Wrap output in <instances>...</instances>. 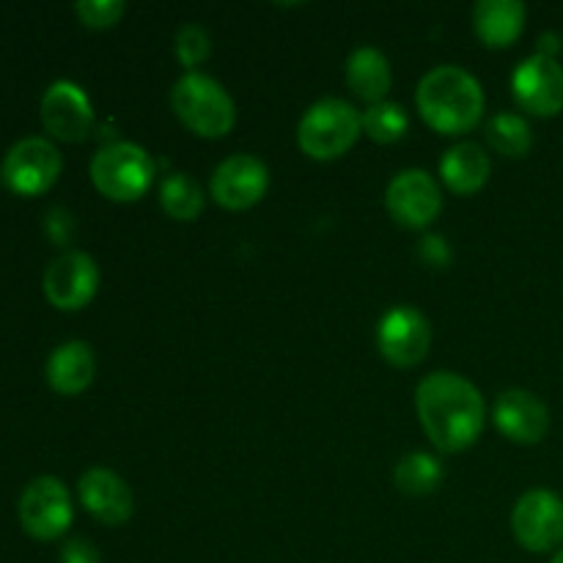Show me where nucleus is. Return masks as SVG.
I'll list each match as a JSON object with an SVG mask.
<instances>
[{
  "label": "nucleus",
  "instance_id": "f257e3e1",
  "mask_svg": "<svg viewBox=\"0 0 563 563\" xmlns=\"http://www.w3.org/2000/svg\"><path fill=\"white\" fill-rule=\"evenodd\" d=\"M416 410L427 438L443 454H460L471 449L484 432L482 394L471 379L454 372H434L418 383Z\"/></svg>",
  "mask_w": 563,
  "mask_h": 563
},
{
  "label": "nucleus",
  "instance_id": "f03ea898",
  "mask_svg": "<svg viewBox=\"0 0 563 563\" xmlns=\"http://www.w3.org/2000/svg\"><path fill=\"white\" fill-rule=\"evenodd\" d=\"M421 119L443 135L471 132L484 115V88L462 66H434L421 77L416 91Z\"/></svg>",
  "mask_w": 563,
  "mask_h": 563
},
{
  "label": "nucleus",
  "instance_id": "7ed1b4c3",
  "mask_svg": "<svg viewBox=\"0 0 563 563\" xmlns=\"http://www.w3.org/2000/svg\"><path fill=\"white\" fill-rule=\"evenodd\" d=\"M170 108L181 124L201 137L229 135L236 121V108L231 93L214 77L201 71H187L170 88Z\"/></svg>",
  "mask_w": 563,
  "mask_h": 563
},
{
  "label": "nucleus",
  "instance_id": "20e7f679",
  "mask_svg": "<svg viewBox=\"0 0 563 563\" xmlns=\"http://www.w3.org/2000/svg\"><path fill=\"white\" fill-rule=\"evenodd\" d=\"M363 135V115L346 99L328 97L313 102L297 124V143L311 159L328 163L350 152Z\"/></svg>",
  "mask_w": 563,
  "mask_h": 563
},
{
  "label": "nucleus",
  "instance_id": "39448f33",
  "mask_svg": "<svg viewBox=\"0 0 563 563\" xmlns=\"http://www.w3.org/2000/svg\"><path fill=\"white\" fill-rule=\"evenodd\" d=\"M91 181L110 201H137L154 181L152 154L130 141L108 143L93 154Z\"/></svg>",
  "mask_w": 563,
  "mask_h": 563
},
{
  "label": "nucleus",
  "instance_id": "423d86ee",
  "mask_svg": "<svg viewBox=\"0 0 563 563\" xmlns=\"http://www.w3.org/2000/svg\"><path fill=\"white\" fill-rule=\"evenodd\" d=\"M16 511H20V522L27 537L38 539V542H53V539L64 537L75 517L69 489L55 476L33 478L22 489Z\"/></svg>",
  "mask_w": 563,
  "mask_h": 563
},
{
  "label": "nucleus",
  "instance_id": "0eeeda50",
  "mask_svg": "<svg viewBox=\"0 0 563 563\" xmlns=\"http://www.w3.org/2000/svg\"><path fill=\"white\" fill-rule=\"evenodd\" d=\"M64 159L47 137H22L5 152L3 176L5 185L20 196H38L58 181Z\"/></svg>",
  "mask_w": 563,
  "mask_h": 563
},
{
  "label": "nucleus",
  "instance_id": "6e6552de",
  "mask_svg": "<svg viewBox=\"0 0 563 563\" xmlns=\"http://www.w3.org/2000/svg\"><path fill=\"white\" fill-rule=\"evenodd\" d=\"M511 531L528 553H550L563 544V500L550 489H531L511 511Z\"/></svg>",
  "mask_w": 563,
  "mask_h": 563
},
{
  "label": "nucleus",
  "instance_id": "1a4fd4ad",
  "mask_svg": "<svg viewBox=\"0 0 563 563\" xmlns=\"http://www.w3.org/2000/svg\"><path fill=\"white\" fill-rule=\"evenodd\" d=\"M385 207L390 218L405 229H427L443 212V192L432 174L421 168H407L390 179L385 190Z\"/></svg>",
  "mask_w": 563,
  "mask_h": 563
},
{
  "label": "nucleus",
  "instance_id": "9d476101",
  "mask_svg": "<svg viewBox=\"0 0 563 563\" xmlns=\"http://www.w3.org/2000/svg\"><path fill=\"white\" fill-rule=\"evenodd\" d=\"M429 346H432V324L418 308L396 306L379 319L377 350L390 366H418L427 357Z\"/></svg>",
  "mask_w": 563,
  "mask_h": 563
},
{
  "label": "nucleus",
  "instance_id": "9b49d317",
  "mask_svg": "<svg viewBox=\"0 0 563 563\" xmlns=\"http://www.w3.org/2000/svg\"><path fill=\"white\" fill-rule=\"evenodd\" d=\"M44 297L58 311H80L99 289V267L88 253L66 251L44 269Z\"/></svg>",
  "mask_w": 563,
  "mask_h": 563
},
{
  "label": "nucleus",
  "instance_id": "f8f14e48",
  "mask_svg": "<svg viewBox=\"0 0 563 563\" xmlns=\"http://www.w3.org/2000/svg\"><path fill=\"white\" fill-rule=\"evenodd\" d=\"M269 170L253 154H231L214 168L209 179V192L214 201L229 212H242L251 209L267 196Z\"/></svg>",
  "mask_w": 563,
  "mask_h": 563
},
{
  "label": "nucleus",
  "instance_id": "ddd939ff",
  "mask_svg": "<svg viewBox=\"0 0 563 563\" xmlns=\"http://www.w3.org/2000/svg\"><path fill=\"white\" fill-rule=\"evenodd\" d=\"M517 104L533 115H559L563 110V66L548 55H531L511 75Z\"/></svg>",
  "mask_w": 563,
  "mask_h": 563
},
{
  "label": "nucleus",
  "instance_id": "4468645a",
  "mask_svg": "<svg viewBox=\"0 0 563 563\" xmlns=\"http://www.w3.org/2000/svg\"><path fill=\"white\" fill-rule=\"evenodd\" d=\"M42 124L58 141H86L93 130L91 99L77 82L55 80L42 97Z\"/></svg>",
  "mask_w": 563,
  "mask_h": 563
},
{
  "label": "nucleus",
  "instance_id": "2eb2a0df",
  "mask_svg": "<svg viewBox=\"0 0 563 563\" xmlns=\"http://www.w3.org/2000/svg\"><path fill=\"white\" fill-rule=\"evenodd\" d=\"M77 495L88 515L104 526H124L135 511V495L130 484L108 467H91L82 473L77 482Z\"/></svg>",
  "mask_w": 563,
  "mask_h": 563
},
{
  "label": "nucleus",
  "instance_id": "dca6fc26",
  "mask_svg": "<svg viewBox=\"0 0 563 563\" xmlns=\"http://www.w3.org/2000/svg\"><path fill=\"white\" fill-rule=\"evenodd\" d=\"M495 427L500 434L511 440V443L520 445H533L539 440H544L550 429V410L537 394L522 388L504 390V394L495 399Z\"/></svg>",
  "mask_w": 563,
  "mask_h": 563
},
{
  "label": "nucleus",
  "instance_id": "f3484780",
  "mask_svg": "<svg viewBox=\"0 0 563 563\" xmlns=\"http://www.w3.org/2000/svg\"><path fill=\"white\" fill-rule=\"evenodd\" d=\"M47 383L55 394L77 396L93 383L97 374V357H93L91 344L86 341H66L55 346L47 357Z\"/></svg>",
  "mask_w": 563,
  "mask_h": 563
},
{
  "label": "nucleus",
  "instance_id": "a211bd4d",
  "mask_svg": "<svg viewBox=\"0 0 563 563\" xmlns=\"http://www.w3.org/2000/svg\"><path fill=\"white\" fill-rule=\"evenodd\" d=\"M473 27L487 47H509L526 27V5L520 0H478L473 5Z\"/></svg>",
  "mask_w": 563,
  "mask_h": 563
},
{
  "label": "nucleus",
  "instance_id": "6ab92c4d",
  "mask_svg": "<svg viewBox=\"0 0 563 563\" xmlns=\"http://www.w3.org/2000/svg\"><path fill=\"white\" fill-rule=\"evenodd\" d=\"M489 174H493V163L476 143H456L440 159V179L460 196H473L482 190L489 181Z\"/></svg>",
  "mask_w": 563,
  "mask_h": 563
},
{
  "label": "nucleus",
  "instance_id": "aec40b11",
  "mask_svg": "<svg viewBox=\"0 0 563 563\" xmlns=\"http://www.w3.org/2000/svg\"><path fill=\"white\" fill-rule=\"evenodd\" d=\"M346 86L363 102H385L390 86H394V75H390V64L385 53H379L377 47H357L346 58Z\"/></svg>",
  "mask_w": 563,
  "mask_h": 563
},
{
  "label": "nucleus",
  "instance_id": "412c9836",
  "mask_svg": "<svg viewBox=\"0 0 563 563\" xmlns=\"http://www.w3.org/2000/svg\"><path fill=\"white\" fill-rule=\"evenodd\" d=\"M440 482H443V465L438 456L427 454V451H410L394 467V484L412 498L434 493Z\"/></svg>",
  "mask_w": 563,
  "mask_h": 563
},
{
  "label": "nucleus",
  "instance_id": "4be33fe9",
  "mask_svg": "<svg viewBox=\"0 0 563 563\" xmlns=\"http://www.w3.org/2000/svg\"><path fill=\"white\" fill-rule=\"evenodd\" d=\"M159 203H163L165 214L174 220H181V223H190L207 207V198H203L201 185L192 179L185 170H176V174H168L159 185Z\"/></svg>",
  "mask_w": 563,
  "mask_h": 563
},
{
  "label": "nucleus",
  "instance_id": "5701e85b",
  "mask_svg": "<svg viewBox=\"0 0 563 563\" xmlns=\"http://www.w3.org/2000/svg\"><path fill=\"white\" fill-rule=\"evenodd\" d=\"M487 141L498 154L511 159H520L531 152L533 132L522 115L498 113L487 121Z\"/></svg>",
  "mask_w": 563,
  "mask_h": 563
},
{
  "label": "nucleus",
  "instance_id": "b1692460",
  "mask_svg": "<svg viewBox=\"0 0 563 563\" xmlns=\"http://www.w3.org/2000/svg\"><path fill=\"white\" fill-rule=\"evenodd\" d=\"M407 130H410V115L399 102L385 99V102L368 104V110L363 113V132L383 146L401 141Z\"/></svg>",
  "mask_w": 563,
  "mask_h": 563
},
{
  "label": "nucleus",
  "instance_id": "393cba45",
  "mask_svg": "<svg viewBox=\"0 0 563 563\" xmlns=\"http://www.w3.org/2000/svg\"><path fill=\"white\" fill-rule=\"evenodd\" d=\"M212 55V36L198 22H187L176 33V58L187 71H196Z\"/></svg>",
  "mask_w": 563,
  "mask_h": 563
},
{
  "label": "nucleus",
  "instance_id": "a878e982",
  "mask_svg": "<svg viewBox=\"0 0 563 563\" xmlns=\"http://www.w3.org/2000/svg\"><path fill=\"white\" fill-rule=\"evenodd\" d=\"M77 16L88 27H113L124 16L126 5L121 0H80L75 5Z\"/></svg>",
  "mask_w": 563,
  "mask_h": 563
},
{
  "label": "nucleus",
  "instance_id": "bb28decb",
  "mask_svg": "<svg viewBox=\"0 0 563 563\" xmlns=\"http://www.w3.org/2000/svg\"><path fill=\"white\" fill-rule=\"evenodd\" d=\"M418 258L432 269H445L451 264V247L443 234H427L418 242Z\"/></svg>",
  "mask_w": 563,
  "mask_h": 563
},
{
  "label": "nucleus",
  "instance_id": "cd10ccee",
  "mask_svg": "<svg viewBox=\"0 0 563 563\" xmlns=\"http://www.w3.org/2000/svg\"><path fill=\"white\" fill-rule=\"evenodd\" d=\"M44 231L53 240V245H69L71 236H75V218H71L69 209L53 207L44 218Z\"/></svg>",
  "mask_w": 563,
  "mask_h": 563
},
{
  "label": "nucleus",
  "instance_id": "c85d7f7f",
  "mask_svg": "<svg viewBox=\"0 0 563 563\" xmlns=\"http://www.w3.org/2000/svg\"><path fill=\"white\" fill-rule=\"evenodd\" d=\"M60 563H102V555L88 539H69L60 550Z\"/></svg>",
  "mask_w": 563,
  "mask_h": 563
},
{
  "label": "nucleus",
  "instance_id": "c756f323",
  "mask_svg": "<svg viewBox=\"0 0 563 563\" xmlns=\"http://www.w3.org/2000/svg\"><path fill=\"white\" fill-rule=\"evenodd\" d=\"M561 47H563V38L555 31H548V33H542V36H539L537 53L548 55V58H555V55L561 53Z\"/></svg>",
  "mask_w": 563,
  "mask_h": 563
},
{
  "label": "nucleus",
  "instance_id": "7c9ffc66",
  "mask_svg": "<svg viewBox=\"0 0 563 563\" xmlns=\"http://www.w3.org/2000/svg\"><path fill=\"white\" fill-rule=\"evenodd\" d=\"M550 563H563V550H559V553L553 555V561H550Z\"/></svg>",
  "mask_w": 563,
  "mask_h": 563
}]
</instances>
